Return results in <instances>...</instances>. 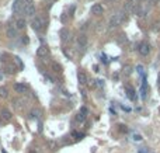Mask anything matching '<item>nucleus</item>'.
<instances>
[{"mask_svg": "<svg viewBox=\"0 0 160 153\" xmlns=\"http://www.w3.org/2000/svg\"><path fill=\"white\" fill-rule=\"evenodd\" d=\"M9 96V93H7V88L3 87V86H0V97L1 99H6Z\"/></svg>", "mask_w": 160, "mask_h": 153, "instance_id": "a211bd4d", "label": "nucleus"}, {"mask_svg": "<svg viewBox=\"0 0 160 153\" xmlns=\"http://www.w3.org/2000/svg\"><path fill=\"white\" fill-rule=\"evenodd\" d=\"M139 153H149V150L145 149V148H142V149H139Z\"/></svg>", "mask_w": 160, "mask_h": 153, "instance_id": "cd10ccee", "label": "nucleus"}, {"mask_svg": "<svg viewBox=\"0 0 160 153\" xmlns=\"http://www.w3.org/2000/svg\"><path fill=\"white\" fill-rule=\"evenodd\" d=\"M77 80H79V83L82 84V86H84V84H87V76H86L84 72H80L79 70V73H77Z\"/></svg>", "mask_w": 160, "mask_h": 153, "instance_id": "1a4fd4ad", "label": "nucleus"}, {"mask_svg": "<svg viewBox=\"0 0 160 153\" xmlns=\"http://www.w3.org/2000/svg\"><path fill=\"white\" fill-rule=\"evenodd\" d=\"M150 3H156V1H157V0H149Z\"/></svg>", "mask_w": 160, "mask_h": 153, "instance_id": "7c9ffc66", "label": "nucleus"}, {"mask_svg": "<svg viewBox=\"0 0 160 153\" xmlns=\"http://www.w3.org/2000/svg\"><path fill=\"white\" fill-rule=\"evenodd\" d=\"M103 11H104V9H103V6H100V4H94V6L91 7V13L96 14V16L103 14Z\"/></svg>", "mask_w": 160, "mask_h": 153, "instance_id": "9b49d317", "label": "nucleus"}, {"mask_svg": "<svg viewBox=\"0 0 160 153\" xmlns=\"http://www.w3.org/2000/svg\"><path fill=\"white\" fill-rule=\"evenodd\" d=\"M87 42H89V38H87L86 34H80L77 37V45H79L80 49H84L86 46H87Z\"/></svg>", "mask_w": 160, "mask_h": 153, "instance_id": "39448f33", "label": "nucleus"}, {"mask_svg": "<svg viewBox=\"0 0 160 153\" xmlns=\"http://www.w3.org/2000/svg\"><path fill=\"white\" fill-rule=\"evenodd\" d=\"M21 10H24V3L22 0H16L13 3V13H20Z\"/></svg>", "mask_w": 160, "mask_h": 153, "instance_id": "6e6552de", "label": "nucleus"}, {"mask_svg": "<svg viewBox=\"0 0 160 153\" xmlns=\"http://www.w3.org/2000/svg\"><path fill=\"white\" fill-rule=\"evenodd\" d=\"M45 24H46V21H45L44 17H35V18H32V21H31V25H32V28H34V31H41V30H44Z\"/></svg>", "mask_w": 160, "mask_h": 153, "instance_id": "f257e3e1", "label": "nucleus"}, {"mask_svg": "<svg viewBox=\"0 0 160 153\" xmlns=\"http://www.w3.org/2000/svg\"><path fill=\"white\" fill-rule=\"evenodd\" d=\"M138 51H139V54L142 55V56H148V54L150 52V45L148 44V42H140L139 44V48H138Z\"/></svg>", "mask_w": 160, "mask_h": 153, "instance_id": "20e7f679", "label": "nucleus"}, {"mask_svg": "<svg viewBox=\"0 0 160 153\" xmlns=\"http://www.w3.org/2000/svg\"><path fill=\"white\" fill-rule=\"evenodd\" d=\"M14 27H16V30H24L25 28V20L24 18H17L16 22H14Z\"/></svg>", "mask_w": 160, "mask_h": 153, "instance_id": "9d476101", "label": "nucleus"}, {"mask_svg": "<svg viewBox=\"0 0 160 153\" xmlns=\"http://www.w3.org/2000/svg\"><path fill=\"white\" fill-rule=\"evenodd\" d=\"M14 62L20 66V67H22V63H21V61H20V58H17V56H16V58H14Z\"/></svg>", "mask_w": 160, "mask_h": 153, "instance_id": "5701e85b", "label": "nucleus"}, {"mask_svg": "<svg viewBox=\"0 0 160 153\" xmlns=\"http://www.w3.org/2000/svg\"><path fill=\"white\" fill-rule=\"evenodd\" d=\"M79 112H82V114H83V115H86V117H87V114H89V111H87V108H86V107H82Z\"/></svg>", "mask_w": 160, "mask_h": 153, "instance_id": "4be33fe9", "label": "nucleus"}, {"mask_svg": "<svg viewBox=\"0 0 160 153\" xmlns=\"http://www.w3.org/2000/svg\"><path fill=\"white\" fill-rule=\"evenodd\" d=\"M132 1H133V0H128V3H132Z\"/></svg>", "mask_w": 160, "mask_h": 153, "instance_id": "473e14b6", "label": "nucleus"}, {"mask_svg": "<svg viewBox=\"0 0 160 153\" xmlns=\"http://www.w3.org/2000/svg\"><path fill=\"white\" fill-rule=\"evenodd\" d=\"M124 73H125V75H129V73H131V66H125V69H124Z\"/></svg>", "mask_w": 160, "mask_h": 153, "instance_id": "a878e982", "label": "nucleus"}, {"mask_svg": "<svg viewBox=\"0 0 160 153\" xmlns=\"http://www.w3.org/2000/svg\"><path fill=\"white\" fill-rule=\"evenodd\" d=\"M133 141H142V136H140L139 133H135V135H133Z\"/></svg>", "mask_w": 160, "mask_h": 153, "instance_id": "393cba45", "label": "nucleus"}, {"mask_svg": "<svg viewBox=\"0 0 160 153\" xmlns=\"http://www.w3.org/2000/svg\"><path fill=\"white\" fill-rule=\"evenodd\" d=\"M96 82H97L96 86H98V87H103V86H104V80H103V79H98Z\"/></svg>", "mask_w": 160, "mask_h": 153, "instance_id": "412c9836", "label": "nucleus"}, {"mask_svg": "<svg viewBox=\"0 0 160 153\" xmlns=\"http://www.w3.org/2000/svg\"><path fill=\"white\" fill-rule=\"evenodd\" d=\"M16 31H17V30H16L14 24H13V25H9V27H7V37H9V38H14V37H16Z\"/></svg>", "mask_w": 160, "mask_h": 153, "instance_id": "4468645a", "label": "nucleus"}, {"mask_svg": "<svg viewBox=\"0 0 160 153\" xmlns=\"http://www.w3.org/2000/svg\"><path fill=\"white\" fill-rule=\"evenodd\" d=\"M84 120H86V115H83L82 112H79V114L76 115V121H77V122H83Z\"/></svg>", "mask_w": 160, "mask_h": 153, "instance_id": "6ab92c4d", "label": "nucleus"}, {"mask_svg": "<svg viewBox=\"0 0 160 153\" xmlns=\"http://www.w3.org/2000/svg\"><path fill=\"white\" fill-rule=\"evenodd\" d=\"M52 69H53L55 73H61V72H62V66L59 65V63H56V62L52 63Z\"/></svg>", "mask_w": 160, "mask_h": 153, "instance_id": "f3484780", "label": "nucleus"}, {"mask_svg": "<svg viewBox=\"0 0 160 153\" xmlns=\"http://www.w3.org/2000/svg\"><path fill=\"white\" fill-rule=\"evenodd\" d=\"M157 87L160 88V73H159V77H157Z\"/></svg>", "mask_w": 160, "mask_h": 153, "instance_id": "c756f323", "label": "nucleus"}, {"mask_svg": "<svg viewBox=\"0 0 160 153\" xmlns=\"http://www.w3.org/2000/svg\"><path fill=\"white\" fill-rule=\"evenodd\" d=\"M127 96L129 97V100H132V101H135V90L131 87V86H127Z\"/></svg>", "mask_w": 160, "mask_h": 153, "instance_id": "2eb2a0df", "label": "nucleus"}, {"mask_svg": "<svg viewBox=\"0 0 160 153\" xmlns=\"http://www.w3.org/2000/svg\"><path fill=\"white\" fill-rule=\"evenodd\" d=\"M61 37H62V41H63V42L69 41V39H70V31H69L67 28H63V30L61 31Z\"/></svg>", "mask_w": 160, "mask_h": 153, "instance_id": "f8f14e48", "label": "nucleus"}, {"mask_svg": "<svg viewBox=\"0 0 160 153\" xmlns=\"http://www.w3.org/2000/svg\"><path fill=\"white\" fill-rule=\"evenodd\" d=\"M22 3H24V13H25V16H28V17L34 16L35 6H34L32 0H22Z\"/></svg>", "mask_w": 160, "mask_h": 153, "instance_id": "f03ea898", "label": "nucleus"}, {"mask_svg": "<svg viewBox=\"0 0 160 153\" xmlns=\"http://www.w3.org/2000/svg\"><path fill=\"white\" fill-rule=\"evenodd\" d=\"M14 90H16L17 93L22 94V93L27 91V86H24V84H21V83H16V84H14Z\"/></svg>", "mask_w": 160, "mask_h": 153, "instance_id": "ddd939ff", "label": "nucleus"}, {"mask_svg": "<svg viewBox=\"0 0 160 153\" xmlns=\"http://www.w3.org/2000/svg\"><path fill=\"white\" fill-rule=\"evenodd\" d=\"M122 21H124L122 13H117V14H114V16L111 17V20H110V27H111V28H112V27H118V25H121Z\"/></svg>", "mask_w": 160, "mask_h": 153, "instance_id": "7ed1b4c3", "label": "nucleus"}, {"mask_svg": "<svg viewBox=\"0 0 160 153\" xmlns=\"http://www.w3.org/2000/svg\"><path fill=\"white\" fill-rule=\"evenodd\" d=\"M30 153H37V152H35V150H34V149H32V150H30Z\"/></svg>", "mask_w": 160, "mask_h": 153, "instance_id": "2f4dec72", "label": "nucleus"}, {"mask_svg": "<svg viewBox=\"0 0 160 153\" xmlns=\"http://www.w3.org/2000/svg\"><path fill=\"white\" fill-rule=\"evenodd\" d=\"M152 30H153L155 33L160 31V22H155V24H153V27H152Z\"/></svg>", "mask_w": 160, "mask_h": 153, "instance_id": "aec40b11", "label": "nucleus"}, {"mask_svg": "<svg viewBox=\"0 0 160 153\" xmlns=\"http://www.w3.org/2000/svg\"><path fill=\"white\" fill-rule=\"evenodd\" d=\"M21 41L24 42V44H28V42H30V39L27 38V35H24V37H22V39H21Z\"/></svg>", "mask_w": 160, "mask_h": 153, "instance_id": "bb28decb", "label": "nucleus"}, {"mask_svg": "<svg viewBox=\"0 0 160 153\" xmlns=\"http://www.w3.org/2000/svg\"><path fill=\"white\" fill-rule=\"evenodd\" d=\"M159 111H160V108H159Z\"/></svg>", "mask_w": 160, "mask_h": 153, "instance_id": "72a5a7b5", "label": "nucleus"}, {"mask_svg": "<svg viewBox=\"0 0 160 153\" xmlns=\"http://www.w3.org/2000/svg\"><path fill=\"white\" fill-rule=\"evenodd\" d=\"M4 69H6V72H7V73H10V75L16 72V67H14L13 63H4Z\"/></svg>", "mask_w": 160, "mask_h": 153, "instance_id": "dca6fc26", "label": "nucleus"}, {"mask_svg": "<svg viewBox=\"0 0 160 153\" xmlns=\"http://www.w3.org/2000/svg\"><path fill=\"white\" fill-rule=\"evenodd\" d=\"M37 55H38L39 58H46V56L49 55V48H48L46 45H41V46L37 49Z\"/></svg>", "mask_w": 160, "mask_h": 153, "instance_id": "0eeeda50", "label": "nucleus"}, {"mask_svg": "<svg viewBox=\"0 0 160 153\" xmlns=\"http://www.w3.org/2000/svg\"><path fill=\"white\" fill-rule=\"evenodd\" d=\"M73 136H75V138H79V136L82 138V135H80V133H77V132H73Z\"/></svg>", "mask_w": 160, "mask_h": 153, "instance_id": "c85d7f7f", "label": "nucleus"}, {"mask_svg": "<svg viewBox=\"0 0 160 153\" xmlns=\"http://www.w3.org/2000/svg\"><path fill=\"white\" fill-rule=\"evenodd\" d=\"M11 118H13V115L9 109H1V112H0V121L1 122H9V121H11Z\"/></svg>", "mask_w": 160, "mask_h": 153, "instance_id": "423d86ee", "label": "nucleus"}, {"mask_svg": "<svg viewBox=\"0 0 160 153\" xmlns=\"http://www.w3.org/2000/svg\"><path fill=\"white\" fill-rule=\"evenodd\" d=\"M119 131L121 132H128V128L125 125H119Z\"/></svg>", "mask_w": 160, "mask_h": 153, "instance_id": "b1692460", "label": "nucleus"}]
</instances>
